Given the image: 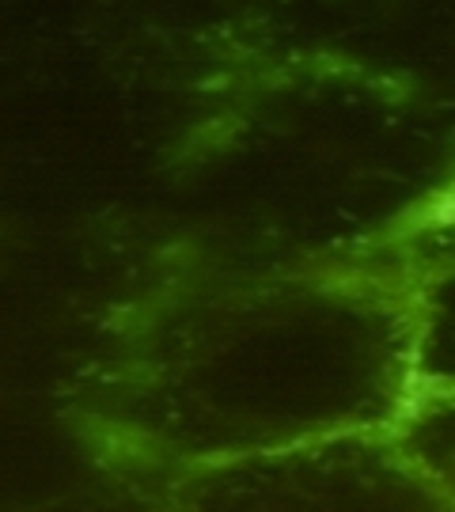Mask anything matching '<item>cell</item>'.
Masks as SVG:
<instances>
[{
	"label": "cell",
	"mask_w": 455,
	"mask_h": 512,
	"mask_svg": "<svg viewBox=\"0 0 455 512\" xmlns=\"http://www.w3.org/2000/svg\"><path fill=\"white\" fill-rule=\"evenodd\" d=\"M433 224H455V190H448L444 198H437V205H433Z\"/></svg>",
	"instance_id": "6da1fadb"
}]
</instances>
